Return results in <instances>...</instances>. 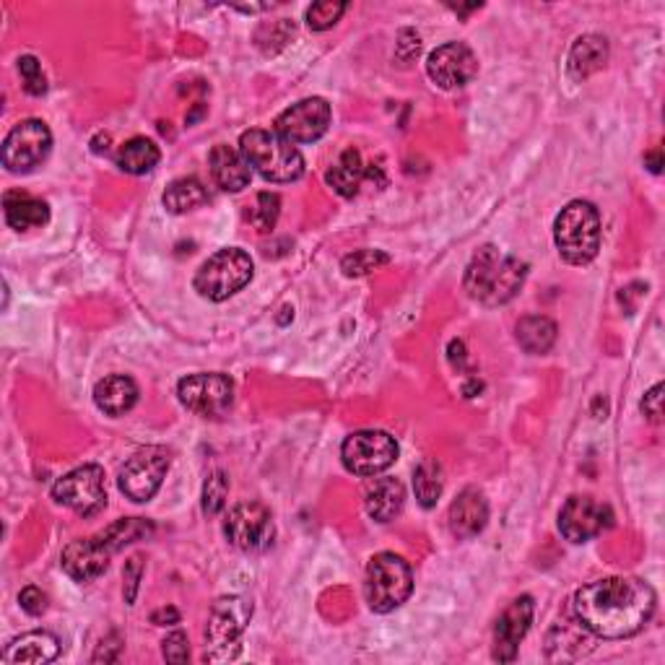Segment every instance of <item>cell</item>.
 I'll use <instances>...</instances> for the list:
<instances>
[{
    "instance_id": "obj_23",
    "label": "cell",
    "mask_w": 665,
    "mask_h": 665,
    "mask_svg": "<svg viewBox=\"0 0 665 665\" xmlns=\"http://www.w3.org/2000/svg\"><path fill=\"white\" fill-rule=\"evenodd\" d=\"M3 214L11 229L26 231L37 229L50 219V208L45 200L34 198L24 190H9L3 195Z\"/></svg>"
},
{
    "instance_id": "obj_26",
    "label": "cell",
    "mask_w": 665,
    "mask_h": 665,
    "mask_svg": "<svg viewBox=\"0 0 665 665\" xmlns=\"http://www.w3.org/2000/svg\"><path fill=\"white\" fill-rule=\"evenodd\" d=\"M367 170L364 162H361V154L357 149H346L341 159L325 172V183H328L332 190H336L341 198H353L359 193L361 179H364Z\"/></svg>"
},
{
    "instance_id": "obj_16",
    "label": "cell",
    "mask_w": 665,
    "mask_h": 665,
    "mask_svg": "<svg viewBox=\"0 0 665 665\" xmlns=\"http://www.w3.org/2000/svg\"><path fill=\"white\" fill-rule=\"evenodd\" d=\"M426 74L439 89H460L479 74V61H476L473 50L462 42H447L429 55Z\"/></svg>"
},
{
    "instance_id": "obj_21",
    "label": "cell",
    "mask_w": 665,
    "mask_h": 665,
    "mask_svg": "<svg viewBox=\"0 0 665 665\" xmlns=\"http://www.w3.org/2000/svg\"><path fill=\"white\" fill-rule=\"evenodd\" d=\"M61 655V640L50 632H26L9 642V647L3 650V663L9 665H42L53 663Z\"/></svg>"
},
{
    "instance_id": "obj_5",
    "label": "cell",
    "mask_w": 665,
    "mask_h": 665,
    "mask_svg": "<svg viewBox=\"0 0 665 665\" xmlns=\"http://www.w3.org/2000/svg\"><path fill=\"white\" fill-rule=\"evenodd\" d=\"M414 590V575L406 559L397 554L382 552L367 564L364 598L374 613H390L401 609Z\"/></svg>"
},
{
    "instance_id": "obj_20",
    "label": "cell",
    "mask_w": 665,
    "mask_h": 665,
    "mask_svg": "<svg viewBox=\"0 0 665 665\" xmlns=\"http://www.w3.org/2000/svg\"><path fill=\"white\" fill-rule=\"evenodd\" d=\"M208 164H211L214 183L219 185L224 193H242L244 187L250 185L252 172L248 159L242 156V151L219 143V146H214L211 156H208Z\"/></svg>"
},
{
    "instance_id": "obj_4",
    "label": "cell",
    "mask_w": 665,
    "mask_h": 665,
    "mask_svg": "<svg viewBox=\"0 0 665 665\" xmlns=\"http://www.w3.org/2000/svg\"><path fill=\"white\" fill-rule=\"evenodd\" d=\"M559 255L573 265H588L601 250V216L588 200H573L554 221Z\"/></svg>"
},
{
    "instance_id": "obj_7",
    "label": "cell",
    "mask_w": 665,
    "mask_h": 665,
    "mask_svg": "<svg viewBox=\"0 0 665 665\" xmlns=\"http://www.w3.org/2000/svg\"><path fill=\"white\" fill-rule=\"evenodd\" d=\"M252 279V260L244 250H219L195 273V292L211 302H224L242 292Z\"/></svg>"
},
{
    "instance_id": "obj_1",
    "label": "cell",
    "mask_w": 665,
    "mask_h": 665,
    "mask_svg": "<svg viewBox=\"0 0 665 665\" xmlns=\"http://www.w3.org/2000/svg\"><path fill=\"white\" fill-rule=\"evenodd\" d=\"M655 603V590L637 577H606L575 592L573 611L592 637L624 640L645 629Z\"/></svg>"
},
{
    "instance_id": "obj_42",
    "label": "cell",
    "mask_w": 665,
    "mask_h": 665,
    "mask_svg": "<svg viewBox=\"0 0 665 665\" xmlns=\"http://www.w3.org/2000/svg\"><path fill=\"white\" fill-rule=\"evenodd\" d=\"M645 164L650 166V172H661V166H663V162H661V149H655V151H650V154H645Z\"/></svg>"
},
{
    "instance_id": "obj_12",
    "label": "cell",
    "mask_w": 665,
    "mask_h": 665,
    "mask_svg": "<svg viewBox=\"0 0 665 665\" xmlns=\"http://www.w3.org/2000/svg\"><path fill=\"white\" fill-rule=\"evenodd\" d=\"M166 471H170V453L164 447H143L120 468V491L133 502H149L162 489Z\"/></svg>"
},
{
    "instance_id": "obj_32",
    "label": "cell",
    "mask_w": 665,
    "mask_h": 665,
    "mask_svg": "<svg viewBox=\"0 0 665 665\" xmlns=\"http://www.w3.org/2000/svg\"><path fill=\"white\" fill-rule=\"evenodd\" d=\"M227 494H229V479L224 471H214L206 479L204 487V512L206 515H219L224 510V504H227Z\"/></svg>"
},
{
    "instance_id": "obj_14",
    "label": "cell",
    "mask_w": 665,
    "mask_h": 665,
    "mask_svg": "<svg viewBox=\"0 0 665 665\" xmlns=\"http://www.w3.org/2000/svg\"><path fill=\"white\" fill-rule=\"evenodd\" d=\"M613 525L609 504L596 502L592 497H569L559 512V533L573 544H588Z\"/></svg>"
},
{
    "instance_id": "obj_11",
    "label": "cell",
    "mask_w": 665,
    "mask_h": 665,
    "mask_svg": "<svg viewBox=\"0 0 665 665\" xmlns=\"http://www.w3.org/2000/svg\"><path fill=\"white\" fill-rule=\"evenodd\" d=\"M53 149V133L42 120H21L3 141V166L13 175H24L45 162Z\"/></svg>"
},
{
    "instance_id": "obj_40",
    "label": "cell",
    "mask_w": 665,
    "mask_h": 665,
    "mask_svg": "<svg viewBox=\"0 0 665 665\" xmlns=\"http://www.w3.org/2000/svg\"><path fill=\"white\" fill-rule=\"evenodd\" d=\"M418 50H422V42H418V37L414 32H403L401 34V42H397V55L403 57V61H411V57L418 55Z\"/></svg>"
},
{
    "instance_id": "obj_10",
    "label": "cell",
    "mask_w": 665,
    "mask_h": 665,
    "mask_svg": "<svg viewBox=\"0 0 665 665\" xmlns=\"http://www.w3.org/2000/svg\"><path fill=\"white\" fill-rule=\"evenodd\" d=\"M53 499L76 515L91 517L107 508L105 471L99 466H81L55 481Z\"/></svg>"
},
{
    "instance_id": "obj_19",
    "label": "cell",
    "mask_w": 665,
    "mask_h": 665,
    "mask_svg": "<svg viewBox=\"0 0 665 665\" xmlns=\"http://www.w3.org/2000/svg\"><path fill=\"white\" fill-rule=\"evenodd\" d=\"M450 531L458 538H476L487 527L489 520V504L487 497L479 489H466L462 494L450 504Z\"/></svg>"
},
{
    "instance_id": "obj_15",
    "label": "cell",
    "mask_w": 665,
    "mask_h": 665,
    "mask_svg": "<svg viewBox=\"0 0 665 665\" xmlns=\"http://www.w3.org/2000/svg\"><path fill=\"white\" fill-rule=\"evenodd\" d=\"M330 105L323 97L302 99L276 118V133L288 143H313L328 133Z\"/></svg>"
},
{
    "instance_id": "obj_30",
    "label": "cell",
    "mask_w": 665,
    "mask_h": 665,
    "mask_svg": "<svg viewBox=\"0 0 665 665\" xmlns=\"http://www.w3.org/2000/svg\"><path fill=\"white\" fill-rule=\"evenodd\" d=\"M443 489H445L443 466H439L437 460L418 462V468L414 471V491L418 504H422L424 510H432L439 502V497H443Z\"/></svg>"
},
{
    "instance_id": "obj_38",
    "label": "cell",
    "mask_w": 665,
    "mask_h": 665,
    "mask_svg": "<svg viewBox=\"0 0 665 665\" xmlns=\"http://www.w3.org/2000/svg\"><path fill=\"white\" fill-rule=\"evenodd\" d=\"M642 414L647 416V422L661 424V416H663V385H655V388L647 390L645 397H642Z\"/></svg>"
},
{
    "instance_id": "obj_35",
    "label": "cell",
    "mask_w": 665,
    "mask_h": 665,
    "mask_svg": "<svg viewBox=\"0 0 665 665\" xmlns=\"http://www.w3.org/2000/svg\"><path fill=\"white\" fill-rule=\"evenodd\" d=\"M19 74L24 78V89L32 97H42L47 91V78L42 74V65L34 55L19 57Z\"/></svg>"
},
{
    "instance_id": "obj_36",
    "label": "cell",
    "mask_w": 665,
    "mask_h": 665,
    "mask_svg": "<svg viewBox=\"0 0 665 665\" xmlns=\"http://www.w3.org/2000/svg\"><path fill=\"white\" fill-rule=\"evenodd\" d=\"M162 653L164 661L172 665H183L190 657V647H187V637L183 632H172L170 637L162 642Z\"/></svg>"
},
{
    "instance_id": "obj_29",
    "label": "cell",
    "mask_w": 665,
    "mask_h": 665,
    "mask_svg": "<svg viewBox=\"0 0 665 665\" xmlns=\"http://www.w3.org/2000/svg\"><path fill=\"white\" fill-rule=\"evenodd\" d=\"M515 336L527 353H546L556 344V323L544 315H527L517 323Z\"/></svg>"
},
{
    "instance_id": "obj_34",
    "label": "cell",
    "mask_w": 665,
    "mask_h": 665,
    "mask_svg": "<svg viewBox=\"0 0 665 665\" xmlns=\"http://www.w3.org/2000/svg\"><path fill=\"white\" fill-rule=\"evenodd\" d=\"M344 13H346V3H332V0L315 3L309 6L307 11V26L313 29V32H325V29L338 24V19H341Z\"/></svg>"
},
{
    "instance_id": "obj_22",
    "label": "cell",
    "mask_w": 665,
    "mask_h": 665,
    "mask_svg": "<svg viewBox=\"0 0 665 665\" xmlns=\"http://www.w3.org/2000/svg\"><path fill=\"white\" fill-rule=\"evenodd\" d=\"M94 403L107 416H122L139 403V385L128 374H110L94 388Z\"/></svg>"
},
{
    "instance_id": "obj_31",
    "label": "cell",
    "mask_w": 665,
    "mask_h": 665,
    "mask_svg": "<svg viewBox=\"0 0 665 665\" xmlns=\"http://www.w3.org/2000/svg\"><path fill=\"white\" fill-rule=\"evenodd\" d=\"M281 214V198L276 193H260L258 195V206L252 208L250 214V224L258 231H271L276 227Z\"/></svg>"
},
{
    "instance_id": "obj_3",
    "label": "cell",
    "mask_w": 665,
    "mask_h": 665,
    "mask_svg": "<svg viewBox=\"0 0 665 665\" xmlns=\"http://www.w3.org/2000/svg\"><path fill=\"white\" fill-rule=\"evenodd\" d=\"M240 151L248 159L250 170H255L269 183H294L305 175V156L294 143L281 139L273 130L252 128L242 133Z\"/></svg>"
},
{
    "instance_id": "obj_37",
    "label": "cell",
    "mask_w": 665,
    "mask_h": 665,
    "mask_svg": "<svg viewBox=\"0 0 665 665\" xmlns=\"http://www.w3.org/2000/svg\"><path fill=\"white\" fill-rule=\"evenodd\" d=\"M19 603L29 617H42V613L47 611V596L40 588H34V585H29V588L21 590Z\"/></svg>"
},
{
    "instance_id": "obj_28",
    "label": "cell",
    "mask_w": 665,
    "mask_h": 665,
    "mask_svg": "<svg viewBox=\"0 0 665 665\" xmlns=\"http://www.w3.org/2000/svg\"><path fill=\"white\" fill-rule=\"evenodd\" d=\"M162 204L170 214H187L208 204V190L198 177L175 179L162 195Z\"/></svg>"
},
{
    "instance_id": "obj_17",
    "label": "cell",
    "mask_w": 665,
    "mask_h": 665,
    "mask_svg": "<svg viewBox=\"0 0 665 665\" xmlns=\"http://www.w3.org/2000/svg\"><path fill=\"white\" fill-rule=\"evenodd\" d=\"M112 554H118V552H115V548L107 544V538L102 536V533H99V536H94V538L70 541V544L63 548L61 564H63L65 575L74 577L76 582H91V580H97L99 575L107 573Z\"/></svg>"
},
{
    "instance_id": "obj_33",
    "label": "cell",
    "mask_w": 665,
    "mask_h": 665,
    "mask_svg": "<svg viewBox=\"0 0 665 665\" xmlns=\"http://www.w3.org/2000/svg\"><path fill=\"white\" fill-rule=\"evenodd\" d=\"M390 263V255L380 250H359L353 252V255L344 258V273L346 276H364V273H370L378 269V265Z\"/></svg>"
},
{
    "instance_id": "obj_24",
    "label": "cell",
    "mask_w": 665,
    "mask_h": 665,
    "mask_svg": "<svg viewBox=\"0 0 665 665\" xmlns=\"http://www.w3.org/2000/svg\"><path fill=\"white\" fill-rule=\"evenodd\" d=\"M367 512L378 523H390L401 515L403 504H406V489L397 479H374L367 487Z\"/></svg>"
},
{
    "instance_id": "obj_27",
    "label": "cell",
    "mask_w": 665,
    "mask_h": 665,
    "mask_svg": "<svg viewBox=\"0 0 665 665\" xmlns=\"http://www.w3.org/2000/svg\"><path fill=\"white\" fill-rule=\"evenodd\" d=\"M159 146L154 141L143 139V135H135V139H130L122 143L118 149V154H115V162L122 172H128V175H146V172L154 170L159 164Z\"/></svg>"
},
{
    "instance_id": "obj_2",
    "label": "cell",
    "mask_w": 665,
    "mask_h": 665,
    "mask_svg": "<svg viewBox=\"0 0 665 665\" xmlns=\"http://www.w3.org/2000/svg\"><path fill=\"white\" fill-rule=\"evenodd\" d=\"M525 260L510 255V252H502L494 244H487L468 263L462 286H466L468 296L479 302V305L499 307L515 299V294L525 284Z\"/></svg>"
},
{
    "instance_id": "obj_6",
    "label": "cell",
    "mask_w": 665,
    "mask_h": 665,
    "mask_svg": "<svg viewBox=\"0 0 665 665\" xmlns=\"http://www.w3.org/2000/svg\"><path fill=\"white\" fill-rule=\"evenodd\" d=\"M250 617L252 603L240 596H229L216 601L206 626V661H235L237 653H240V640L250 624Z\"/></svg>"
},
{
    "instance_id": "obj_39",
    "label": "cell",
    "mask_w": 665,
    "mask_h": 665,
    "mask_svg": "<svg viewBox=\"0 0 665 665\" xmlns=\"http://www.w3.org/2000/svg\"><path fill=\"white\" fill-rule=\"evenodd\" d=\"M141 573H143L141 559H139V556H133V559L126 564V601L128 603L135 601V592H139V582H141Z\"/></svg>"
},
{
    "instance_id": "obj_13",
    "label": "cell",
    "mask_w": 665,
    "mask_h": 665,
    "mask_svg": "<svg viewBox=\"0 0 665 665\" xmlns=\"http://www.w3.org/2000/svg\"><path fill=\"white\" fill-rule=\"evenodd\" d=\"M224 533H227L229 544L240 552H263L271 546L276 527H273L269 508L260 502H242L229 510L224 520Z\"/></svg>"
},
{
    "instance_id": "obj_9",
    "label": "cell",
    "mask_w": 665,
    "mask_h": 665,
    "mask_svg": "<svg viewBox=\"0 0 665 665\" xmlns=\"http://www.w3.org/2000/svg\"><path fill=\"white\" fill-rule=\"evenodd\" d=\"M177 397L193 414L219 418L227 414L231 403H235V382L221 372H198L179 380Z\"/></svg>"
},
{
    "instance_id": "obj_41",
    "label": "cell",
    "mask_w": 665,
    "mask_h": 665,
    "mask_svg": "<svg viewBox=\"0 0 665 665\" xmlns=\"http://www.w3.org/2000/svg\"><path fill=\"white\" fill-rule=\"evenodd\" d=\"M179 621V611L177 609H159L151 613V624L156 626H172Z\"/></svg>"
},
{
    "instance_id": "obj_8",
    "label": "cell",
    "mask_w": 665,
    "mask_h": 665,
    "mask_svg": "<svg viewBox=\"0 0 665 665\" xmlns=\"http://www.w3.org/2000/svg\"><path fill=\"white\" fill-rule=\"evenodd\" d=\"M397 458V443L388 432L380 429H364L353 432L351 437H346L341 447V460L346 471L353 476H378L388 471Z\"/></svg>"
},
{
    "instance_id": "obj_18",
    "label": "cell",
    "mask_w": 665,
    "mask_h": 665,
    "mask_svg": "<svg viewBox=\"0 0 665 665\" xmlns=\"http://www.w3.org/2000/svg\"><path fill=\"white\" fill-rule=\"evenodd\" d=\"M533 606L531 596H520L510 603V609L502 613L494 626V661L499 663H512L517 657L520 642L525 640L527 629L533 624Z\"/></svg>"
},
{
    "instance_id": "obj_25",
    "label": "cell",
    "mask_w": 665,
    "mask_h": 665,
    "mask_svg": "<svg viewBox=\"0 0 665 665\" xmlns=\"http://www.w3.org/2000/svg\"><path fill=\"white\" fill-rule=\"evenodd\" d=\"M606 61H609V42L598 34H585L569 50V76L575 81H582V78L601 70Z\"/></svg>"
}]
</instances>
